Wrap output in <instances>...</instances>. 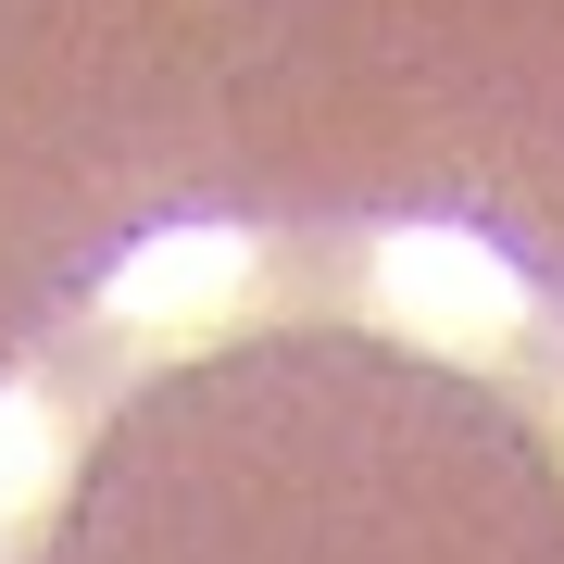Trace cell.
Instances as JSON below:
<instances>
[{
    "label": "cell",
    "mask_w": 564,
    "mask_h": 564,
    "mask_svg": "<svg viewBox=\"0 0 564 564\" xmlns=\"http://www.w3.org/2000/svg\"><path fill=\"white\" fill-rule=\"evenodd\" d=\"M364 302L389 326H414V339H440V351H489V339L527 326V276L477 226H389L364 251Z\"/></svg>",
    "instance_id": "6da1fadb"
},
{
    "label": "cell",
    "mask_w": 564,
    "mask_h": 564,
    "mask_svg": "<svg viewBox=\"0 0 564 564\" xmlns=\"http://www.w3.org/2000/svg\"><path fill=\"white\" fill-rule=\"evenodd\" d=\"M239 289H251V239H239V226H151V239L113 263L101 302L126 326H214Z\"/></svg>",
    "instance_id": "7a4b0ae2"
},
{
    "label": "cell",
    "mask_w": 564,
    "mask_h": 564,
    "mask_svg": "<svg viewBox=\"0 0 564 564\" xmlns=\"http://www.w3.org/2000/svg\"><path fill=\"white\" fill-rule=\"evenodd\" d=\"M51 477H63V426H51V402L0 389V540L51 502Z\"/></svg>",
    "instance_id": "3957f363"
}]
</instances>
